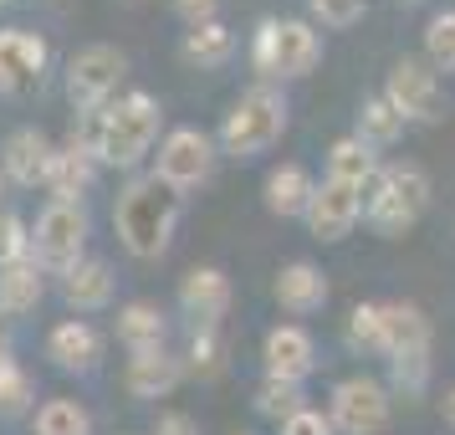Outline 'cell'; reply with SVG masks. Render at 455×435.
Listing matches in <instances>:
<instances>
[{"label":"cell","mask_w":455,"mask_h":435,"mask_svg":"<svg viewBox=\"0 0 455 435\" xmlns=\"http://www.w3.org/2000/svg\"><path fill=\"white\" fill-rule=\"evenodd\" d=\"M159 103L148 98V93H128L118 103L98 108V113H87L83 133H77V144L98 159V165H139L148 154V144L159 139Z\"/></svg>","instance_id":"obj_1"},{"label":"cell","mask_w":455,"mask_h":435,"mask_svg":"<svg viewBox=\"0 0 455 435\" xmlns=\"http://www.w3.org/2000/svg\"><path fill=\"white\" fill-rule=\"evenodd\" d=\"M118 236L133 256H159L174 236V221H180V189H169L164 180H139V185L124 189L118 200Z\"/></svg>","instance_id":"obj_2"},{"label":"cell","mask_w":455,"mask_h":435,"mask_svg":"<svg viewBox=\"0 0 455 435\" xmlns=\"http://www.w3.org/2000/svg\"><path fill=\"white\" fill-rule=\"evenodd\" d=\"M425 205H430V174L419 165H384L369 189L363 215L379 236H404L425 215Z\"/></svg>","instance_id":"obj_3"},{"label":"cell","mask_w":455,"mask_h":435,"mask_svg":"<svg viewBox=\"0 0 455 435\" xmlns=\"http://www.w3.org/2000/svg\"><path fill=\"white\" fill-rule=\"evenodd\" d=\"M282 133H287V103H282V93L251 87V93L235 98V108L226 113V124H220V149H226L230 159H256Z\"/></svg>","instance_id":"obj_4"},{"label":"cell","mask_w":455,"mask_h":435,"mask_svg":"<svg viewBox=\"0 0 455 435\" xmlns=\"http://www.w3.org/2000/svg\"><path fill=\"white\" fill-rule=\"evenodd\" d=\"M256 72H267V77H307L317 57H323V36L312 31L307 21H261L256 31Z\"/></svg>","instance_id":"obj_5"},{"label":"cell","mask_w":455,"mask_h":435,"mask_svg":"<svg viewBox=\"0 0 455 435\" xmlns=\"http://www.w3.org/2000/svg\"><path fill=\"white\" fill-rule=\"evenodd\" d=\"M83 246H87V215L83 205H67V200H52V205L36 215L31 226V262L42 271H72L83 262Z\"/></svg>","instance_id":"obj_6"},{"label":"cell","mask_w":455,"mask_h":435,"mask_svg":"<svg viewBox=\"0 0 455 435\" xmlns=\"http://www.w3.org/2000/svg\"><path fill=\"white\" fill-rule=\"evenodd\" d=\"M124 72H128V57L118 46H87V52H77L72 67H67V98H72V108L77 113L108 108V98L124 83Z\"/></svg>","instance_id":"obj_7"},{"label":"cell","mask_w":455,"mask_h":435,"mask_svg":"<svg viewBox=\"0 0 455 435\" xmlns=\"http://www.w3.org/2000/svg\"><path fill=\"white\" fill-rule=\"evenodd\" d=\"M384 98H389L410 124H435V118H445V87L435 77V67L419 62V57H399V62L389 67Z\"/></svg>","instance_id":"obj_8"},{"label":"cell","mask_w":455,"mask_h":435,"mask_svg":"<svg viewBox=\"0 0 455 435\" xmlns=\"http://www.w3.org/2000/svg\"><path fill=\"white\" fill-rule=\"evenodd\" d=\"M332 425L343 435H379L389 425V390L369 379V374H358V379H343L338 390H332Z\"/></svg>","instance_id":"obj_9"},{"label":"cell","mask_w":455,"mask_h":435,"mask_svg":"<svg viewBox=\"0 0 455 435\" xmlns=\"http://www.w3.org/2000/svg\"><path fill=\"white\" fill-rule=\"evenodd\" d=\"M210 169H215V144H210L200 128H174L164 144H159L154 180H164L169 189H195L210 180Z\"/></svg>","instance_id":"obj_10"},{"label":"cell","mask_w":455,"mask_h":435,"mask_svg":"<svg viewBox=\"0 0 455 435\" xmlns=\"http://www.w3.org/2000/svg\"><path fill=\"white\" fill-rule=\"evenodd\" d=\"M363 205H369V200H363V189L338 185V180H323L302 221H307V230L317 236V241H343V236L363 221Z\"/></svg>","instance_id":"obj_11"},{"label":"cell","mask_w":455,"mask_h":435,"mask_svg":"<svg viewBox=\"0 0 455 435\" xmlns=\"http://www.w3.org/2000/svg\"><path fill=\"white\" fill-rule=\"evenodd\" d=\"M52 159H57V149L46 139L42 128H16L5 149H0V169H5V180H16V185H46V174H52Z\"/></svg>","instance_id":"obj_12"},{"label":"cell","mask_w":455,"mask_h":435,"mask_svg":"<svg viewBox=\"0 0 455 435\" xmlns=\"http://www.w3.org/2000/svg\"><path fill=\"white\" fill-rule=\"evenodd\" d=\"M46 72V42L31 31H0V93H26Z\"/></svg>","instance_id":"obj_13"},{"label":"cell","mask_w":455,"mask_h":435,"mask_svg":"<svg viewBox=\"0 0 455 435\" xmlns=\"http://www.w3.org/2000/svg\"><path fill=\"white\" fill-rule=\"evenodd\" d=\"M180 308L200 323V328H215L230 308V277L220 267H195L180 282Z\"/></svg>","instance_id":"obj_14"},{"label":"cell","mask_w":455,"mask_h":435,"mask_svg":"<svg viewBox=\"0 0 455 435\" xmlns=\"http://www.w3.org/2000/svg\"><path fill=\"white\" fill-rule=\"evenodd\" d=\"M384 353L394 358H430V318L414 302H384Z\"/></svg>","instance_id":"obj_15"},{"label":"cell","mask_w":455,"mask_h":435,"mask_svg":"<svg viewBox=\"0 0 455 435\" xmlns=\"http://www.w3.org/2000/svg\"><path fill=\"white\" fill-rule=\"evenodd\" d=\"M261 358H267V374L271 379H287V384H302L312 374V364H317V349H312V338L302 328H271L267 333V349H261Z\"/></svg>","instance_id":"obj_16"},{"label":"cell","mask_w":455,"mask_h":435,"mask_svg":"<svg viewBox=\"0 0 455 435\" xmlns=\"http://www.w3.org/2000/svg\"><path fill=\"white\" fill-rule=\"evenodd\" d=\"M180 358L164 349H148V353H133L128 358V374H124V384L128 394H139V399H164L174 384H180Z\"/></svg>","instance_id":"obj_17"},{"label":"cell","mask_w":455,"mask_h":435,"mask_svg":"<svg viewBox=\"0 0 455 435\" xmlns=\"http://www.w3.org/2000/svg\"><path fill=\"white\" fill-rule=\"evenodd\" d=\"M271 292H276V302L287 312H317L328 302V277L312 267V262H291V267L276 271Z\"/></svg>","instance_id":"obj_18"},{"label":"cell","mask_w":455,"mask_h":435,"mask_svg":"<svg viewBox=\"0 0 455 435\" xmlns=\"http://www.w3.org/2000/svg\"><path fill=\"white\" fill-rule=\"evenodd\" d=\"M62 292H67V302H72L77 312L108 308V302H113V267L98 262V256H83V262L62 277Z\"/></svg>","instance_id":"obj_19"},{"label":"cell","mask_w":455,"mask_h":435,"mask_svg":"<svg viewBox=\"0 0 455 435\" xmlns=\"http://www.w3.org/2000/svg\"><path fill=\"white\" fill-rule=\"evenodd\" d=\"M328 180H338V185H353L369 195L373 180H379V159H373V149L353 133V139H338V144L328 149Z\"/></svg>","instance_id":"obj_20"},{"label":"cell","mask_w":455,"mask_h":435,"mask_svg":"<svg viewBox=\"0 0 455 435\" xmlns=\"http://www.w3.org/2000/svg\"><path fill=\"white\" fill-rule=\"evenodd\" d=\"M98 333H92V323H83V318H67V323H57L52 328V338H46V353L62 364V369H92L98 364Z\"/></svg>","instance_id":"obj_21"},{"label":"cell","mask_w":455,"mask_h":435,"mask_svg":"<svg viewBox=\"0 0 455 435\" xmlns=\"http://www.w3.org/2000/svg\"><path fill=\"white\" fill-rule=\"evenodd\" d=\"M312 195H317V185H312V174L302 165H282L267 174V210L271 215H307Z\"/></svg>","instance_id":"obj_22"},{"label":"cell","mask_w":455,"mask_h":435,"mask_svg":"<svg viewBox=\"0 0 455 435\" xmlns=\"http://www.w3.org/2000/svg\"><path fill=\"white\" fill-rule=\"evenodd\" d=\"M92 154H87L77 139L67 149H57V159H52V174H46V185H52V195L57 200H67V205H77V195H83L87 185H92Z\"/></svg>","instance_id":"obj_23"},{"label":"cell","mask_w":455,"mask_h":435,"mask_svg":"<svg viewBox=\"0 0 455 435\" xmlns=\"http://www.w3.org/2000/svg\"><path fill=\"white\" fill-rule=\"evenodd\" d=\"M164 312L154 308V302H128L118 312V338L128 343V353H148V349H164Z\"/></svg>","instance_id":"obj_24"},{"label":"cell","mask_w":455,"mask_h":435,"mask_svg":"<svg viewBox=\"0 0 455 435\" xmlns=\"http://www.w3.org/2000/svg\"><path fill=\"white\" fill-rule=\"evenodd\" d=\"M42 267L36 262H16V267H0V312H31L42 302Z\"/></svg>","instance_id":"obj_25"},{"label":"cell","mask_w":455,"mask_h":435,"mask_svg":"<svg viewBox=\"0 0 455 435\" xmlns=\"http://www.w3.org/2000/svg\"><path fill=\"white\" fill-rule=\"evenodd\" d=\"M404 124H410V118H404V113H399V108H394L384 93L358 108V139H363L369 149H389L394 139L404 133Z\"/></svg>","instance_id":"obj_26"},{"label":"cell","mask_w":455,"mask_h":435,"mask_svg":"<svg viewBox=\"0 0 455 435\" xmlns=\"http://www.w3.org/2000/svg\"><path fill=\"white\" fill-rule=\"evenodd\" d=\"M235 52V36H230L220 21H205V26H189L185 31V57L200 67H220Z\"/></svg>","instance_id":"obj_27"},{"label":"cell","mask_w":455,"mask_h":435,"mask_svg":"<svg viewBox=\"0 0 455 435\" xmlns=\"http://www.w3.org/2000/svg\"><path fill=\"white\" fill-rule=\"evenodd\" d=\"M36 435H92V420L77 399H46L36 410Z\"/></svg>","instance_id":"obj_28"},{"label":"cell","mask_w":455,"mask_h":435,"mask_svg":"<svg viewBox=\"0 0 455 435\" xmlns=\"http://www.w3.org/2000/svg\"><path fill=\"white\" fill-rule=\"evenodd\" d=\"M256 410L287 425L291 415H302V410H307V405H302V384H287V379H271V374H267V384L256 390Z\"/></svg>","instance_id":"obj_29"},{"label":"cell","mask_w":455,"mask_h":435,"mask_svg":"<svg viewBox=\"0 0 455 435\" xmlns=\"http://www.w3.org/2000/svg\"><path fill=\"white\" fill-rule=\"evenodd\" d=\"M348 343L353 349H369V353H384V308L358 302L348 312Z\"/></svg>","instance_id":"obj_30"},{"label":"cell","mask_w":455,"mask_h":435,"mask_svg":"<svg viewBox=\"0 0 455 435\" xmlns=\"http://www.w3.org/2000/svg\"><path fill=\"white\" fill-rule=\"evenodd\" d=\"M31 394H36L31 374L5 358V364H0V415H21L26 405H31Z\"/></svg>","instance_id":"obj_31"},{"label":"cell","mask_w":455,"mask_h":435,"mask_svg":"<svg viewBox=\"0 0 455 435\" xmlns=\"http://www.w3.org/2000/svg\"><path fill=\"white\" fill-rule=\"evenodd\" d=\"M16 262H31V230L21 215L0 210V267H16Z\"/></svg>","instance_id":"obj_32"},{"label":"cell","mask_w":455,"mask_h":435,"mask_svg":"<svg viewBox=\"0 0 455 435\" xmlns=\"http://www.w3.org/2000/svg\"><path fill=\"white\" fill-rule=\"evenodd\" d=\"M425 52H430V67H455V11H440L430 21Z\"/></svg>","instance_id":"obj_33"},{"label":"cell","mask_w":455,"mask_h":435,"mask_svg":"<svg viewBox=\"0 0 455 435\" xmlns=\"http://www.w3.org/2000/svg\"><path fill=\"white\" fill-rule=\"evenodd\" d=\"M307 5L323 26H353V21H363V11H369V0H307Z\"/></svg>","instance_id":"obj_34"},{"label":"cell","mask_w":455,"mask_h":435,"mask_svg":"<svg viewBox=\"0 0 455 435\" xmlns=\"http://www.w3.org/2000/svg\"><path fill=\"white\" fill-rule=\"evenodd\" d=\"M282 435H332V420H323L317 410H302L282 425Z\"/></svg>","instance_id":"obj_35"},{"label":"cell","mask_w":455,"mask_h":435,"mask_svg":"<svg viewBox=\"0 0 455 435\" xmlns=\"http://www.w3.org/2000/svg\"><path fill=\"white\" fill-rule=\"evenodd\" d=\"M174 11H180V16H185L189 26H205V21H215L220 0H174Z\"/></svg>","instance_id":"obj_36"},{"label":"cell","mask_w":455,"mask_h":435,"mask_svg":"<svg viewBox=\"0 0 455 435\" xmlns=\"http://www.w3.org/2000/svg\"><path fill=\"white\" fill-rule=\"evenodd\" d=\"M154 435H200V431H195V420H189V415H159Z\"/></svg>","instance_id":"obj_37"},{"label":"cell","mask_w":455,"mask_h":435,"mask_svg":"<svg viewBox=\"0 0 455 435\" xmlns=\"http://www.w3.org/2000/svg\"><path fill=\"white\" fill-rule=\"evenodd\" d=\"M445 420H451V425H455V390L445 394Z\"/></svg>","instance_id":"obj_38"},{"label":"cell","mask_w":455,"mask_h":435,"mask_svg":"<svg viewBox=\"0 0 455 435\" xmlns=\"http://www.w3.org/2000/svg\"><path fill=\"white\" fill-rule=\"evenodd\" d=\"M0 364H5V333H0Z\"/></svg>","instance_id":"obj_39"},{"label":"cell","mask_w":455,"mask_h":435,"mask_svg":"<svg viewBox=\"0 0 455 435\" xmlns=\"http://www.w3.org/2000/svg\"><path fill=\"white\" fill-rule=\"evenodd\" d=\"M0 195H5V169H0Z\"/></svg>","instance_id":"obj_40"},{"label":"cell","mask_w":455,"mask_h":435,"mask_svg":"<svg viewBox=\"0 0 455 435\" xmlns=\"http://www.w3.org/2000/svg\"><path fill=\"white\" fill-rule=\"evenodd\" d=\"M0 5H11V0H0Z\"/></svg>","instance_id":"obj_41"}]
</instances>
